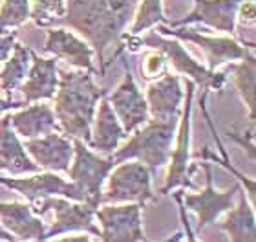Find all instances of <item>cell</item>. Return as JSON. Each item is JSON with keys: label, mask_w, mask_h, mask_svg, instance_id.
I'll return each mask as SVG.
<instances>
[{"label": "cell", "mask_w": 256, "mask_h": 242, "mask_svg": "<svg viewBox=\"0 0 256 242\" xmlns=\"http://www.w3.org/2000/svg\"><path fill=\"white\" fill-rule=\"evenodd\" d=\"M136 6L138 0H68L64 22L90 41L101 63V76L106 74L104 50L123 35L124 26L134 19Z\"/></svg>", "instance_id": "1"}, {"label": "cell", "mask_w": 256, "mask_h": 242, "mask_svg": "<svg viewBox=\"0 0 256 242\" xmlns=\"http://www.w3.org/2000/svg\"><path fill=\"white\" fill-rule=\"evenodd\" d=\"M108 90L99 88L86 70H62L59 90L55 94V118L59 119L64 134L68 138L92 140V123L97 103L106 96Z\"/></svg>", "instance_id": "2"}, {"label": "cell", "mask_w": 256, "mask_h": 242, "mask_svg": "<svg viewBox=\"0 0 256 242\" xmlns=\"http://www.w3.org/2000/svg\"><path fill=\"white\" fill-rule=\"evenodd\" d=\"M176 121L148 119L143 129L134 130V136L114 154L116 165L128 160H139L152 171L166 165L170 160L172 141L176 138Z\"/></svg>", "instance_id": "3"}, {"label": "cell", "mask_w": 256, "mask_h": 242, "mask_svg": "<svg viewBox=\"0 0 256 242\" xmlns=\"http://www.w3.org/2000/svg\"><path fill=\"white\" fill-rule=\"evenodd\" d=\"M72 140H74L72 143H74L75 161L68 169V174L82 193L86 204L97 209L101 204L102 183L116 167V161L112 156L99 158L97 154H94L82 140H77V138H72Z\"/></svg>", "instance_id": "4"}, {"label": "cell", "mask_w": 256, "mask_h": 242, "mask_svg": "<svg viewBox=\"0 0 256 242\" xmlns=\"http://www.w3.org/2000/svg\"><path fill=\"white\" fill-rule=\"evenodd\" d=\"M32 209L35 215H46V211H54L55 220L50 231H46V238L60 235L68 231H84L99 237L101 231L94 224V215L96 209L88 205L86 202H77L72 204L68 198H59V196H46L32 204Z\"/></svg>", "instance_id": "5"}, {"label": "cell", "mask_w": 256, "mask_h": 242, "mask_svg": "<svg viewBox=\"0 0 256 242\" xmlns=\"http://www.w3.org/2000/svg\"><path fill=\"white\" fill-rule=\"evenodd\" d=\"M152 176L150 169L141 161H123L110 174L106 193L101 194V202H136L144 205V202L154 198L150 187Z\"/></svg>", "instance_id": "6"}, {"label": "cell", "mask_w": 256, "mask_h": 242, "mask_svg": "<svg viewBox=\"0 0 256 242\" xmlns=\"http://www.w3.org/2000/svg\"><path fill=\"white\" fill-rule=\"evenodd\" d=\"M139 46H148V48L160 50L161 54L166 55L170 59L172 66L176 68L180 74L187 76L188 79L198 85L200 88H214V90H222V86L225 83L224 74L218 72H210L208 68L202 66L198 61H194L188 55V52L183 48L178 41H170L165 39V35H160L156 32H150L146 37L139 39Z\"/></svg>", "instance_id": "7"}, {"label": "cell", "mask_w": 256, "mask_h": 242, "mask_svg": "<svg viewBox=\"0 0 256 242\" xmlns=\"http://www.w3.org/2000/svg\"><path fill=\"white\" fill-rule=\"evenodd\" d=\"M158 32H160V35H170V37H176L180 41H190V43L198 44L203 50L205 57H207L208 70L210 72H216V68L220 65H224V63L240 61L249 52H254V43L240 44L230 37H212V35L200 33L198 30H192V28L160 26Z\"/></svg>", "instance_id": "8"}, {"label": "cell", "mask_w": 256, "mask_h": 242, "mask_svg": "<svg viewBox=\"0 0 256 242\" xmlns=\"http://www.w3.org/2000/svg\"><path fill=\"white\" fill-rule=\"evenodd\" d=\"M196 85L190 79L187 81V101L183 108L182 123L176 134V145L170 151V169L166 174V183L163 185L161 193L166 194L168 191L176 187H188L192 189L194 183L190 182V174L196 169L190 165V121H192V97H194Z\"/></svg>", "instance_id": "9"}, {"label": "cell", "mask_w": 256, "mask_h": 242, "mask_svg": "<svg viewBox=\"0 0 256 242\" xmlns=\"http://www.w3.org/2000/svg\"><path fill=\"white\" fill-rule=\"evenodd\" d=\"M141 204L124 205H102L97 207V220L101 222L102 242H143L144 235L141 229Z\"/></svg>", "instance_id": "10"}, {"label": "cell", "mask_w": 256, "mask_h": 242, "mask_svg": "<svg viewBox=\"0 0 256 242\" xmlns=\"http://www.w3.org/2000/svg\"><path fill=\"white\" fill-rule=\"evenodd\" d=\"M0 183L10 189H15L16 193L24 194L30 200V204L46 198V196H64V198L75 200V202H84V196L74 182H66L64 178L52 171L33 174L30 178L0 176Z\"/></svg>", "instance_id": "11"}, {"label": "cell", "mask_w": 256, "mask_h": 242, "mask_svg": "<svg viewBox=\"0 0 256 242\" xmlns=\"http://www.w3.org/2000/svg\"><path fill=\"white\" fill-rule=\"evenodd\" d=\"M203 171H205V180H207L205 191H202V193H185L182 196L183 205L198 213L200 229L205 227L207 224H212L222 213L232 209V198L240 191V183H234L227 191H216L212 185V167L208 161H203Z\"/></svg>", "instance_id": "12"}, {"label": "cell", "mask_w": 256, "mask_h": 242, "mask_svg": "<svg viewBox=\"0 0 256 242\" xmlns=\"http://www.w3.org/2000/svg\"><path fill=\"white\" fill-rule=\"evenodd\" d=\"M110 105L126 134L138 130L141 125H144L150 119L146 99L143 92L139 90V86L136 85L134 74L130 70L124 72L123 83L110 96Z\"/></svg>", "instance_id": "13"}, {"label": "cell", "mask_w": 256, "mask_h": 242, "mask_svg": "<svg viewBox=\"0 0 256 242\" xmlns=\"http://www.w3.org/2000/svg\"><path fill=\"white\" fill-rule=\"evenodd\" d=\"M246 0H194V10L185 19L166 22L170 28L187 26L192 22H202L220 32L236 33V11Z\"/></svg>", "instance_id": "14"}, {"label": "cell", "mask_w": 256, "mask_h": 242, "mask_svg": "<svg viewBox=\"0 0 256 242\" xmlns=\"http://www.w3.org/2000/svg\"><path fill=\"white\" fill-rule=\"evenodd\" d=\"M24 149H28L40 169L52 172H68L70 161L74 158V143L70 141L68 136L57 132L26 140Z\"/></svg>", "instance_id": "15"}, {"label": "cell", "mask_w": 256, "mask_h": 242, "mask_svg": "<svg viewBox=\"0 0 256 242\" xmlns=\"http://www.w3.org/2000/svg\"><path fill=\"white\" fill-rule=\"evenodd\" d=\"M185 94L180 86V77L165 72L161 79L148 85L146 105L148 114L156 121H180V107Z\"/></svg>", "instance_id": "16"}, {"label": "cell", "mask_w": 256, "mask_h": 242, "mask_svg": "<svg viewBox=\"0 0 256 242\" xmlns=\"http://www.w3.org/2000/svg\"><path fill=\"white\" fill-rule=\"evenodd\" d=\"M48 41L44 50L48 54H54L57 59H64L68 65L86 70L90 74H97L92 63V48L90 44L79 39L75 33L64 30V28H57V30H48Z\"/></svg>", "instance_id": "17"}, {"label": "cell", "mask_w": 256, "mask_h": 242, "mask_svg": "<svg viewBox=\"0 0 256 242\" xmlns=\"http://www.w3.org/2000/svg\"><path fill=\"white\" fill-rule=\"evenodd\" d=\"M0 222L6 231L16 240H44L46 229L40 218L35 216L32 204L24 202H0Z\"/></svg>", "instance_id": "18"}, {"label": "cell", "mask_w": 256, "mask_h": 242, "mask_svg": "<svg viewBox=\"0 0 256 242\" xmlns=\"http://www.w3.org/2000/svg\"><path fill=\"white\" fill-rule=\"evenodd\" d=\"M30 55H32V68H30L26 83H22L20 86L26 105L40 101V99H52L57 92L55 88L59 85V79H57V61L59 59L57 57L42 59L32 48H30Z\"/></svg>", "instance_id": "19"}, {"label": "cell", "mask_w": 256, "mask_h": 242, "mask_svg": "<svg viewBox=\"0 0 256 242\" xmlns=\"http://www.w3.org/2000/svg\"><path fill=\"white\" fill-rule=\"evenodd\" d=\"M0 169L11 174H28L38 172L40 167L28 158L26 149L22 145L16 132L11 129L10 116L0 119Z\"/></svg>", "instance_id": "20"}, {"label": "cell", "mask_w": 256, "mask_h": 242, "mask_svg": "<svg viewBox=\"0 0 256 242\" xmlns=\"http://www.w3.org/2000/svg\"><path fill=\"white\" fill-rule=\"evenodd\" d=\"M10 123L24 140L57 132V118L50 105H32L20 112L10 114Z\"/></svg>", "instance_id": "21"}, {"label": "cell", "mask_w": 256, "mask_h": 242, "mask_svg": "<svg viewBox=\"0 0 256 242\" xmlns=\"http://www.w3.org/2000/svg\"><path fill=\"white\" fill-rule=\"evenodd\" d=\"M123 125L119 123L118 116L112 110L110 101H106L104 97L99 103V112L96 118V130H94V140H90L88 145L92 149L102 152H114L118 149L119 141L126 138Z\"/></svg>", "instance_id": "22"}, {"label": "cell", "mask_w": 256, "mask_h": 242, "mask_svg": "<svg viewBox=\"0 0 256 242\" xmlns=\"http://www.w3.org/2000/svg\"><path fill=\"white\" fill-rule=\"evenodd\" d=\"M218 227L229 233L232 242H256L254 209L246 198V193H240V204L229 209L227 218L218 222Z\"/></svg>", "instance_id": "23"}, {"label": "cell", "mask_w": 256, "mask_h": 242, "mask_svg": "<svg viewBox=\"0 0 256 242\" xmlns=\"http://www.w3.org/2000/svg\"><path fill=\"white\" fill-rule=\"evenodd\" d=\"M254 54H249L240 59V65H230V68L234 70V85L240 92L242 99L246 101L247 108H249V129L254 130V121H256V70H254Z\"/></svg>", "instance_id": "24"}, {"label": "cell", "mask_w": 256, "mask_h": 242, "mask_svg": "<svg viewBox=\"0 0 256 242\" xmlns=\"http://www.w3.org/2000/svg\"><path fill=\"white\" fill-rule=\"evenodd\" d=\"M4 70L0 74V88L6 96L11 97V92L15 90L16 86L20 85L22 79L26 77L30 65H32V55H30V48L22 46V44H13V55L8 57Z\"/></svg>", "instance_id": "25"}, {"label": "cell", "mask_w": 256, "mask_h": 242, "mask_svg": "<svg viewBox=\"0 0 256 242\" xmlns=\"http://www.w3.org/2000/svg\"><path fill=\"white\" fill-rule=\"evenodd\" d=\"M30 0H4L0 6V35L11 28H18L30 19Z\"/></svg>", "instance_id": "26"}, {"label": "cell", "mask_w": 256, "mask_h": 242, "mask_svg": "<svg viewBox=\"0 0 256 242\" xmlns=\"http://www.w3.org/2000/svg\"><path fill=\"white\" fill-rule=\"evenodd\" d=\"M158 22L166 24V19L163 17V2L161 0H141V8H139L138 15L134 17L130 33L138 35L141 32H146L148 28L156 26Z\"/></svg>", "instance_id": "27"}, {"label": "cell", "mask_w": 256, "mask_h": 242, "mask_svg": "<svg viewBox=\"0 0 256 242\" xmlns=\"http://www.w3.org/2000/svg\"><path fill=\"white\" fill-rule=\"evenodd\" d=\"M30 4H32L30 19L37 22V26H46L66 15L64 0H32Z\"/></svg>", "instance_id": "28"}, {"label": "cell", "mask_w": 256, "mask_h": 242, "mask_svg": "<svg viewBox=\"0 0 256 242\" xmlns=\"http://www.w3.org/2000/svg\"><path fill=\"white\" fill-rule=\"evenodd\" d=\"M200 156L203 158V160H212V161H216V163H220V165H224L227 171H230L232 174H234L240 182H244L247 185V193H249V198H251V204H254V198H256V187H254V182L252 180H249V178H246L242 172H238L234 169V167L230 165L229 163V158H218L216 154H212V152L208 151V147H205L203 149V152H200Z\"/></svg>", "instance_id": "29"}, {"label": "cell", "mask_w": 256, "mask_h": 242, "mask_svg": "<svg viewBox=\"0 0 256 242\" xmlns=\"http://www.w3.org/2000/svg\"><path fill=\"white\" fill-rule=\"evenodd\" d=\"M165 70V55L161 52H152L144 57L143 63V77L146 79H152V77H158L160 72Z\"/></svg>", "instance_id": "30"}, {"label": "cell", "mask_w": 256, "mask_h": 242, "mask_svg": "<svg viewBox=\"0 0 256 242\" xmlns=\"http://www.w3.org/2000/svg\"><path fill=\"white\" fill-rule=\"evenodd\" d=\"M256 17V10H254V0H246L242 2L238 11H236V19H240L244 24H252Z\"/></svg>", "instance_id": "31"}, {"label": "cell", "mask_w": 256, "mask_h": 242, "mask_svg": "<svg viewBox=\"0 0 256 242\" xmlns=\"http://www.w3.org/2000/svg\"><path fill=\"white\" fill-rule=\"evenodd\" d=\"M182 196H183V193H174V198H176L178 207H180V215H182L183 231H185V235H187V242H200V240L196 238V235H194V233H192V229H190V222H188L187 215H185V205H183Z\"/></svg>", "instance_id": "32"}, {"label": "cell", "mask_w": 256, "mask_h": 242, "mask_svg": "<svg viewBox=\"0 0 256 242\" xmlns=\"http://www.w3.org/2000/svg\"><path fill=\"white\" fill-rule=\"evenodd\" d=\"M15 39H16V32L10 33V35H0V63L10 57L13 44H15Z\"/></svg>", "instance_id": "33"}, {"label": "cell", "mask_w": 256, "mask_h": 242, "mask_svg": "<svg viewBox=\"0 0 256 242\" xmlns=\"http://www.w3.org/2000/svg\"><path fill=\"white\" fill-rule=\"evenodd\" d=\"M24 105H26V103H16V101H13L11 97H6V99L0 97V116L4 112H8V110H16V108L24 107Z\"/></svg>", "instance_id": "34"}, {"label": "cell", "mask_w": 256, "mask_h": 242, "mask_svg": "<svg viewBox=\"0 0 256 242\" xmlns=\"http://www.w3.org/2000/svg\"><path fill=\"white\" fill-rule=\"evenodd\" d=\"M37 242H44V240H37ZM54 242H90L88 235H79V237H64L60 240H54Z\"/></svg>", "instance_id": "35"}, {"label": "cell", "mask_w": 256, "mask_h": 242, "mask_svg": "<svg viewBox=\"0 0 256 242\" xmlns=\"http://www.w3.org/2000/svg\"><path fill=\"white\" fill-rule=\"evenodd\" d=\"M0 240H8V242H11V240H15V237L11 235L10 231H6L4 227L0 226Z\"/></svg>", "instance_id": "36"}, {"label": "cell", "mask_w": 256, "mask_h": 242, "mask_svg": "<svg viewBox=\"0 0 256 242\" xmlns=\"http://www.w3.org/2000/svg\"><path fill=\"white\" fill-rule=\"evenodd\" d=\"M182 238H183V233H182V231H178V233H174V235H172V237H168V238H166L165 242H180V240H182ZM143 242H148V240H146V238H144Z\"/></svg>", "instance_id": "37"}, {"label": "cell", "mask_w": 256, "mask_h": 242, "mask_svg": "<svg viewBox=\"0 0 256 242\" xmlns=\"http://www.w3.org/2000/svg\"><path fill=\"white\" fill-rule=\"evenodd\" d=\"M11 242H18V240H16V238H15V240H11Z\"/></svg>", "instance_id": "38"}]
</instances>
